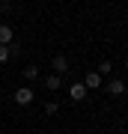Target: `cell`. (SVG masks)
Segmentation results:
<instances>
[{"instance_id": "52a82bcc", "label": "cell", "mask_w": 128, "mask_h": 134, "mask_svg": "<svg viewBox=\"0 0 128 134\" xmlns=\"http://www.w3.org/2000/svg\"><path fill=\"white\" fill-rule=\"evenodd\" d=\"M45 86H48V90H60V86H63L60 75H57V72H54V75H48V77H45Z\"/></svg>"}, {"instance_id": "30bf717a", "label": "cell", "mask_w": 128, "mask_h": 134, "mask_svg": "<svg viewBox=\"0 0 128 134\" xmlns=\"http://www.w3.org/2000/svg\"><path fill=\"white\" fill-rule=\"evenodd\" d=\"M45 113H48V116L57 113V101H48V104H45Z\"/></svg>"}, {"instance_id": "6da1fadb", "label": "cell", "mask_w": 128, "mask_h": 134, "mask_svg": "<svg viewBox=\"0 0 128 134\" xmlns=\"http://www.w3.org/2000/svg\"><path fill=\"white\" fill-rule=\"evenodd\" d=\"M33 96H36V92L30 90V86H21V90H15V101H18V104H30V101H33Z\"/></svg>"}, {"instance_id": "8fae6325", "label": "cell", "mask_w": 128, "mask_h": 134, "mask_svg": "<svg viewBox=\"0 0 128 134\" xmlns=\"http://www.w3.org/2000/svg\"><path fill=\"white\" fill-rule=\"evenodd\" d=\"M110 69H113V66H110V60H104V63H101V66H98V72H101V75H107Z\"/></svg>"}, {"instance_id": "5b68a950", "label": "cell", "mask_w": 128, "mask_h": 134, "mask_svg": "<svg viewBox=\"0 0 128 134\" xmlns=\"http://www.w3.org/2000/svg\"><path fill=\"white\" fill-rule=\"evenodd\" d=\"M107 92H110L113 98H119V96L125 92V83H122V81H110V83H107Z\"/></svg>"}, {"instance_id": "277c9868", "label": "cell", "mask_w": 128, "mask_h": 134, "mask_svg": "<svg viewBox=\"0 0 128 134\" xmlns=\"http://www.w3.org/2000/svg\"><path fill=\"white\" fill-rule=\"evenodd\" d=\"M54 72H57V75H63V72H69V60L63 57V54H57V57H54Z\"/></svg>"}, {"instance_id": "ba28073f", "label": "cell", "mask_w": 128, "mask_h": 134, "mask_svg": "<svg viewBox=\"0 0 128 134\" xmlns=\"http://www.w3.org/2000/svg\"><path fill=\"white\" fill-rule=\"evenodd\" d=\"M24 77H27V81H36V77H39V69L36 66H27V69H24Z\"/></svg>"}, {"instance_id": "8992f818", "label": "cell", "mask_w": 128, "mask_h": 134, "mask_svg": "<svg viewBox=\"0 0 128 134\" xmlns=\"http://www.w3.org/2000/svg\"><path fill=\"white\" fill-rule=\"evenodd\" d=\"M9 42H12V27L0 24V45H9Z\"/></svg>"}, {"instance_id": "3957f363", "label": "cell", "mask_w": 128, "mask_h": 134, "mask_svg": "<svg viewBox=\"0 0 128 134\" xmlns=\"http://www.w3.org/2000/svg\"><path fill=\"white\" fill-rule=\"evenodd\" d=\"M84 83H86V90H98V86H101V72H90Z\"/></svg>"}, {"instance_id": "7a4b0ae2", "label": "cell", "mask_w": 128, "mask_h": 134, "mask_svg": "<svg viewBox=\"0 0 128 134\" xmlns=\"http://www.w3.org/2000/svg\"><path fill=\"white\" fill-rule=\"evenodd\" d=\"M69 96H71V101H84L86 98V83H71L69 86Z\"/></svg>"}, {"instance_id": "7c38bea8", "label": "cell", "mask_w": 128, "mask_h": 134, "mask_svg": "<svg viewBox=\"0 0 128 134\" xmlns=\"http://www.w3.org/2000/svg\"><path fill=\"white\" fill-rule=\"evenodd\" d=\"M125 69H128V57H125Z\"/></svg>"}, {"instance_id": "9c48e42d", "label": "cell", "mask_w": 128, "mask_h": 134, "mask_svg": "<svg viewBox=\"0 0 128 134\" xmlns=\"http://www.w3.org/2000/svg\"><path fill=\"white\" fill-rule=\"evenodd\" d=\"M9 57H12V48L9 45H0V63H6Z\"/></svg>"}]
</instances>
